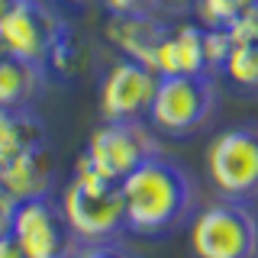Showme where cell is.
<instances>
[{
  "label": "cell",
  "mask_w": 258,
  "mask_h": 258,
  "mask_svg": "<svg viewBox=\"0 0 258 258\" xmlns=\"http://www.w3.org/2000/svg\"><path fill=\"white\" fill-rule=\"evenodd\" d=\"M45 68L36 61L4 55L0 58V107H29L45 87Z\"/></svg>",
  "instance_id": "14"
},
{
  "label": "cell",
  "mask_w": 258,
  "mask_h": 258,
  "mask_svg": "<svg viewBox=\"0 0 258 258\" xmlns=\"http://www.w3.org/2000/svg\"><path fill=\"white\" fill-rule=\"evenodd\" d=\"M0 194H7L13 204L52 197L55 194V158H52L48 142L20 152L7 165H0Z\"/></svg>",
  "instance_id": "10"
},
{
  "label": "cell",
  "mask_w": 258,
  "mask_h": 258,
  "mask_svg": "<svg viewBox=\"0 0 258 258\" xmlns=\"http://www.w3.org/2000/svg\"><path fill=\"white\" fill-rule=\"evenodd\" d=\"M171 32V23L161 20V13H145V16H110L107 23V39L116 45L123 58L155 64V52Z\"/></svg>",
  "instance_id": "11"
},
{
  "label": "cell",
  "mask_w": 258,
  "mask_h": 258,
  "mask_svg": "<svg viewBox=\"0 0 258 258\" xmlns=\"http://www.w3.org/2000/svg\"><path fill=\"white\" fill-rule=\"evenodd\" d=\"M13 7H16V0H0V20H4V16L13 10Z\"/></svg>",
  "instance_id": "25"
},
{
  "label": "cell",
  "mask_w": 258,
  "mask_h": 258,
  "mask_svg": "<svg viewBox=\"0 0 258 258\" xmlns=\"http://www.w3.org/2000/svg\"><path fill=\"white\" fill-rule=\"evenodd\" d=\"M16 207H20V204H13V200L7 197V194H0V239H4V236H10V232H13Z\"/></svg>",
  "instance_id": "22"
},
{
  "label": "cell",
  "mask_w": 258,
  "mask_h": 258,
  "mask_svg": "<svg viewBox=\"0 0 258 258\" xmlns=\"http://www.w3.org/2000/svg\"><path fill=\"white\" fill-rule=\"evenodd\" d=\"M81 155L107 181L123 184V177H129L142 161L161 155V139L149 119H103Z\"/></svg>",
  "instance_id": "6"
},
{
  "label": "cell",
  "mask_w": 258,
  "mask_h": 258,
  "mask_svg": "<svg viewBox=\"0 0 258 258\" xmlns=\"http://www.w3.org/2000/svg\"><path fill=\"white\" fill-rule=\"evenodd\" d=\"M78 71V45L71 36H64L58 45L52 48V55H48L45 61V75H52L55 81H71Z\"/></svg>",
  "instance_id": "18"
},
{
  "label": "cell",
  "mask_w": 258,
  "mask_h": 258,
  "mask_svg": "<svg viewBox=\"0 0 258 258\" xmlns=\"http://www.w3.org/2000/svg\"><path fill=\"white\" fill-rule=\"evenodd\" d=\"M216 103H220V97H216L213 75L161 78L149 110V123L158 136L187 139L213 119Z\"/></svg>",
  "instance_id": "4"
},
{
  "label": "cell",
  "mask_w": 258,
  "mask_h": 258,
  "mask_svg": "<svg viewBox=\"0 0 258 258\" xmlns=\"http://www.w3.org/2000/svg\"><path fill=\"white\" fill-rule=\"evenodd\" d=\"M0 258H26V252L20 248V242L13 239V232L0 239Z\"/></svg>",
  "instance_id": "23"
},
{
  "label": "cell",
  "mask_w": 258,
  "mask_h": 258,
  "mask_svg": "<svg viewBox=\"0 0 258 258\" xmlns=\"http://www.w3.org/2000/svg\"><path fill=\"white\" fill-rule=\"evenodd\" d=\"M110 16H145L161 13V0H100Z\"/></svg>",
  "instance_id": "19"
},
{
  "label": "cell",
  "mask_w": 258,
  "mask_h": 258,
  "mask_svg": "<svg viewBox=\"0 0 258 258\" xmlns=\"http://www.w3.org/2000/svg\"><path fill=\"white\" fill-rule=\"evenodd\" d=\"M68 4H78V7H87V4H94V0H68Z\"/></svg>",
  "instance_id": "26"
},
{
  "label": "cell",
  "mask_w": 258,
  "mask_h": 258,
  "mask_svg": "<svg viewBox=\"0 0 258 258\" xmlns=\"http://www.w3.org/2000/svg\"><path fill=\"white\" fill-rule=\"evenodd\" d=\"M194 258H258V213L252 204L213 200L187 223Z\"/></svg>",
  "instance_id": "3"
},
{
  "label": "cell",
  "mask_w": 258,
  "mask_h": 258,
  "mask_svg": "<svg viewBox=\"0 0 258 258\" xmlns=\"http://www.w3.org/2000/svg\"><path fill=\"white\" fill-rule=\"evenodd\" d=\"M48 142V129L39 113L29 107H0V165H7L20 152Z\"/></svg>",
  "instance_id": "13"
},
{
  "label": "cell",
  "mask_w": 258,
  "mask_h": 258,
  "mask_svg": "<svg viewBox=\"0 0 258 258\" xmlns=\"http://www.w3.org/2000/svg\"><path fill=\"white\" fill-rule=\"evenodd\" d=\"M155 75L158 78H177V75H210L204 58V26L184 23L171 29L165 42L155 52Z\"/></svg>",
  "instance_id": "12"
},
{
  "label": "cell",
  "mask_w": 258,
  "mask_h": 258,
  "mask_svg": "<svg viewBox=\"0 0 258 258\" xmlns=\"http://www.w3.org/2000/svg\"><path fill=\"white\" fill-rule=\"evenodd\" d=\"M226 32L232 36V42H258V4L248 7L242 16H236L226 26Z\"/></svg>",
  "instance_id": "20"
},
{
  "label": "cell",
  "mask_w": 258,
  "mask_h": 258,
  "mask_svg": "<svg viewBox=\"0 0 258 258\" xmlns=\"http://www.w3.org/2000/svg\"><path fill=\"white\" fill-rule=\"evenodd\" d=\"M207 177L226 200L255 204L258 200V123L220 129L207 145Z\"/></svg>",
  "instance_id": "5"
},
{
  "label": "cell",
  "mask_w": 258,
  "mask_h": 258,
  "mask_svg": "<svg viewBox=\"0 0 258 258\" xmlns=\"http://www.w3.org/2000/svg\"><path fill=\"white\" fill-rule=\"evenodd\" d=\"M13 239L20 242L26 258H75L81 248L55 194L16 207Z\"/></svg>",
  "instance_id": "8"
},
{
  "label": "cell",
  "mask_w": 258,
  "mask_h": 258,
  "mask_svg": "<svg viewBox=\"0 0 258 258\" xmlns=\"http://www.w3.org/2000/svg\"><path fill=\"white\" fill-rule=\"evenodd\" d=\"M223 75L242 91H258V42H236L223 64Z\"/></svg>",
  "instance_id": "15"
},
{
  "label": "cell",
  "mask_w": 258,
  "mask_h": 258,
  "mask_svg": "<svg viewBox=\"0 0 258 258\" xmlns=\"http://www.w3.org/2000/svg\"><path fill=\"white\" fill-rule=\"evenodd\" d=\"M64 36H71V26L52 0H16V7L0 20V39L7 52L42 68Z\"/></svg>",
  "instance_id": "7"
},
{
  "label": "cell",
  "mask_w": 258,
  "mask_h": 258,
  "mask_svg": "<svg viewBox=\"0 0 258 258\" xmlns=\"http://www.w3.org/2000/svg\"><path fill=\"white\" fill-rule=\"evenodd\" d=\"M158 81L161 78L155 75V68L119 55L107 68V75L100 78V91H97L100 116L103 119H149Z\"/></svg>",
  "instance_id": "9"
},
{
  "label": "cell",
  "mask_w": 258,
  "mask_h": 258,
  "mask_svg": "<svg viewBox=\"0 0 258 258\" xmlns=\"http://www.w3.org/2000/svg\"><path fill=\"white\" fill-rule=\"evenodd\" d=\"M4 55H10V52H7V45H4V39H0V58H4Z\"/></svg>",
  "instance_id": "27"
},
{
  "label": "cell",
  "mask_w": 258,
  "mask_h": 258,
  "mask_svg": "<svg viewBox=\"0 0 258 258\" xmlns=\"http://www.w3.org/2000/svg\"><path fill=\"white\" fill-rule=\"evenodd\" d=\"M197 7V0H161V13H187Z\"/></svg>",
  "instance_id": "24"
},
{
  "label": "cell",
  "mask_w": 258,
  "mask_h": 258,
  "mask_svg": "<svg viewBox=\"0 0 258 258\" xmlns=\"http://www.w3.org/2000/svg\"><path fill=\"white\" fill-rule=\"evenodd\" d=\"M258 0H197V16L200 26H229L236 16H242L248 7H255Z\"/></svg>",
  "instance_id": "16"
},
{
  "label": "cell",
  "mask_w": 258,
  "mask_h": 258,
  "mask_svg": "<svg viewBox=\"0 0 258 258\" xmlns=\"http://www.w3.org/2000/svg\"><path fill=\"white\" fill-rule=\"evenodd\" d=\"M232 36L226 32L223 26H204V58H207V71L210 75H216V71H223L226 58H229L232 52Z\"/></svg>",
  "instance_id": "17"
},
{
  "label": "cell",
  "mask_w": 258,
  "mask_h": 258,
  "mask_svg": "<svg viewBox=\"0 0 258 258\" xmlns=\"http://www.w3.org/2000/svg\"><path fill=\"white\" fill-rule=\"evenodd\" d=\"M61 213L68 220L71 232L78 236L81 245L94 242H113L126 236V204L119 184L107 181L84 155H78L71 181L64 184L61 197Z\"/></svg>",
  "instance_id": "2"
},
{
  "label": "cell",
  "mask_w": 258,
  "mask_h": 258,
  "mask_svg": "<svg viewBox=\"0 0 258 258\" xmlns=\"http://www.w3.org/2000/svg\"><path fill=\"white\" fill-rule=\"evenodd\" d=\"M75 258H142V255H136L133 248H126L119 239H113V242H94V245H81Z\"/></svg>",
  "instance_id": "21"
},
{
  "label": "cell",
  "mask_w": 258,
  "mask_h": 258,
  "mask_svg": "<svg viewBox=\"0 0 258 258\" xmlns=\"http://www.w3.org/2000/svg\"><path fill=\"white\" fill-rule=\"evenodd\" d=\"M126 229L139 239H168L197 213V184L174 158L152 155L119 184Z\"/></svg>",
  "instance_id": "1"
}]
</instances>
